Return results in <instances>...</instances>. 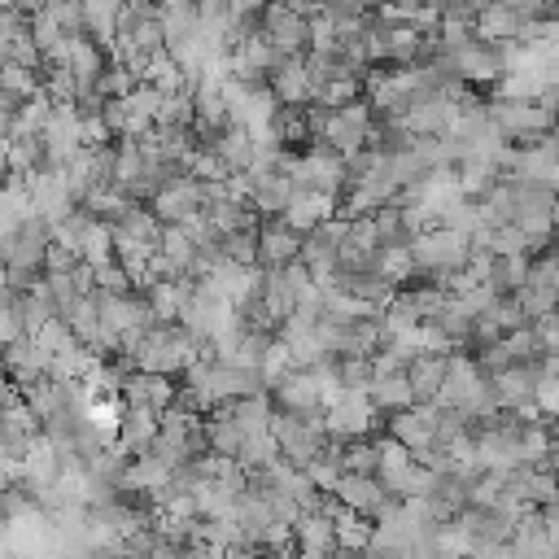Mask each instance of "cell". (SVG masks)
I'll use <instances>...</instances> for the list:
<instances>
[{
  "mask_svg": "<svg viewBox=\"0 0 559 559\" xmlns=\"http://www.w3.org/2000/svg\"><path fill=\"white\" fill-rule=\"evenodd\" d=\"M432 419H437L432 406H406V411L380 415V428H384V437L402 441L406 450H424V445H432Z\"/></svg>",
  "mask_w": 559,
  "mask_h": 559,
  "instance_id": "ba28073f",
  "label": "cell"
},
{
  "mask_svg": "<svg viewBox=\"0 0 559 559\" xmlns=\"http://www.w3.org/2000/svg\"><path fill=\"white\" fill-rule=\"evenodd\" d=\"M528 332H533V341H537L542 354H555V349H559V314H555V310H550V314H537V319L528 323Z\"/></svg>",
  "mask_w": 559,
  "mask_h": 559,
  "instance_id": "b9f144b4",
  "label": "cell"
},
{
  "mask_svg": "<svg viewBox=\"0 0 559 559\" xmlns=\"http://www.w3.org/2000/svg\"><path fill=\"white\" fill-rule=\"evenodd\" d=\"M218 253H223V262H231V266H258V240H253V231L218 236Z\"/></svg>",
  "mask_w": 559,
  "mask_h": 559,
  "instance_id": "d590c367",
  "label": "cell"
},
{
  "mask_svg": "<svg viewBox=\"0 0 559 559\" xmlns=\"http://www.w3.org/2000/svg\"><path fill=\"white\" fill-rule=\"evenodd\" d=\"M157 26H162V48L175 44V39H188L197 31V4L183 0V4H166L157 9Z\"/></svg>",
  "mask_w": 559,
  "mask_h": 559,
  "instance_id": "4316f807",
  "label": "cell"
},
{
  "mask_svg": "<svg viewBox=\"0 0 559 559\" xmlns=\"http://www.w3.org/2000/svg\"><path fill=\"white\" fill-rule=\"evenodd\" d=\"M450 61H454V74H459L463 87L489 92V87L502 79V61H498V48H493V44L467 39L463 48H450Z\"/></svg>",
  "mask_w": 559,
  "mask_h": 559,
  "instance_id": "6da1fadb",
  "label": "cell"
},
{
  "mask_svg": "<svg viewBox=\"0 0 559 559\" xmlns=\"http://www.w3.org/2000/svg\"><path fill=\"white\" fill-rule=\"evenodd\" d=\"M332 493H336V502L345 507V511H354V515H362V520H380V511L384 507H393L389 498H384V489L376 485V476H354V472H341L336 476V485H332Z\"/></svg>",
  "mask_w": 559,
  "mask_h": 559,
  "instance_id": "277c9868",
  "label": "cell"
},
{
  "mask_svg": "<svg viewBox=\"0 0 559 559\" xmlns=\"http://www.w3.org/2000/svg\"><path fill=\"white\" fill-rule=\"evenodd\" d=\"M354 4H358V9H367V13H371V9H380V4H384V0H354Z\"/></svg>",
  "mask_w": 559,
  "mask_h": 559,
  "instance_id": "816d5d0a",
  "label": "cell"
},
{
  "mask_svg": "<svg viewBox=\"0 0 559 559\" xmlns=\"http://www.w3.org/2000/svg\"><path fill=\"white\" fill-rule=\"evenodd\" d=\"M472 319H476V314H472V306H467L463 297L445 293V301H441V306H437V310H432V314H428L424 323H428V328H437V332H441V336H445V341H450V345L459 349V341L467 336Z\"/></svg>",
  "mask_w": 559,
  "mask_h": 559,
  "instance_id": "ac0fdd59",
  "label": "cell"
},
{
  "mask_svg": "<svg viewBox=\"0 0 559 559\" xmlns=\"http://www.w3.org/2000/svg\"><path fill=\"white\" fill-rule=\"evenodd\" d=\"M0 92H4V96H13L17 105H22V100H31V96L39 92V70H26V66L4 61V66H0Z\"/></svg>",
  "mask_w": 559,
  "mask_h": 559,
  "instance_id": "1f68e13d",
  "label": "cell"
},
{
  "mask_svg": "<svg viewBox=\"0 0 559 559\" xmlns=\"http://www.w3.org/2000/svg\"><path fill=\"white\" fill-rule=\"evenodd\" d=\"M253 240H258V271H280V266L297 262L301 236H297V231H288V227L280 223V214H275V218H258Z\"/></svg>",
  "mask_w": 559,
  "mask_h": 559,
  "instance_id": "3957f363",
  "label": "cell"
},
{
  "mask_svg": "<svg viewBox=\"0 0 559 559\" xmlns=\"http://www.w3.org/2000/svg\"><path fill=\"white\" fill-rule=\"evenodd\" d=\"M79 4H83V35L109 57L114 52V22H118L122 0H79Z\"/></svg>",
  "mask_w": 559,
  "mask_h": 559,
  "instance_id": "2e32d148",
  "label": "cell"
},
{
  "mask_svg": "<svg viewBox=\"0 0 559 559\" xmlns=\"http://www.w3.org/2000/svg\"><path fill=\"white\" fill-rule=\"evenodd\" d=\"M441 376H445V354H415L406 362V384H411L415 406H432L437 402Z\"/></svg>",
  "mask_w": 559,
  "mask_h": 559,
  "instance_id": "9a60e30c",
  "label": "cell"
},
{
  "mask_svg": "<svg viewBox=\"0 0 559 559\" xmlns=\"http://www.w3.org/2000/svg\"><path fill=\"white\" fill-rule=\"evenodd\" d=\"M520 22H524L520 13H511L498 0H489L485 9L472 13V39H480V44H507V39L520 35Z\"/></svg>",
  "mask_w": 559,
  "mask_h": 559,
  "instance_id": "4fadbf2b",
  "label": "cell"
},
{
  "mask_svg": "<svg viewBox=\"0 0 559 559\" xmlns=\"http://www.w3.org/2000/svg\"><path fill=\"white\" fill-rule=\"evenodd\" d=\"M336 214V201L332 197H323V192H310V188H293V197H288V205L280 210V223L288 227V231H297V236H306L310 227H319V223H328Z\"/></svg>",
  "mask_w": 559,
  "mask_h": 559,
  "instance_id": "52a82bcc",
  "label": "cell"
},
{
  "mask_svg": "<svg viewBox=\"0 0 559 559\" xmlns=\"http://www.w3.org/2000/svg\"><path fill=\"white\" fill-rule=\"evenodd\" d=\"M288 537H293L297 555H328V550H336L332 520H323V515H297L288 524Z\"/></svg>",
  "mask_w": 559,
  "mask_h": 559,
  "instance_id": "d6986e66",
  "label": "cell"
},
{
  "mask_svg": "<svg viewBox=\"0 0 559 559\" xmlns=\"http://www.w3.org/2000/svg\"><path fill=\"white\" fill-rule=\"evenodd\" d=\"M450 170H454L459 197H467V201H485V192L498 183V170H493L485 157H463V162H454Z\"/></svg>",
  "mask_w": 559,
  "mask_h": 559,
  "instance_id": "44dd1931",
  "label": "cell"
},
{
  "mask_svg": "<svg viewBox=\"0 0 559 559\" xmlns=\"http://www.w3.org/2000/svg\"><path fill=\"white\" fill-rule=\"evenodd\" d=\"M131 87H135V79H131V74H127L118 61H109V66L100 70V79H96V87H92V92H96L100 100H122Z\"/></svg>",
  "mask_w": 559,
  "mask_h": 559,
  "instance_id": "f35d334b",
  "label": "cell"
},
{
  "mask_svg": "<svg viewBox=\"0 0 559 559\" xmlns=\"http://www.w3.org/2000/svg\"><path fill=\"white\" fill-rule=\"evenodd\" d=\"M92 284H96L100 293H131V284H127V275H122V266H118V262L96 266V271H92Z\"/></svg>",
  "mask_w": 559,
  "mask_h": 559,
  "instance_id": "bcb514c9",
  "label": "cell"
},
{
  "mask_svg": "<svg viewBox=\"0 0 559 559\" xmlns=\"http://www.w3.org/2000/svg\"><path fill=\"white\" fill-rule=\"evenodd\" d=\"M31 341H35L39 349H48V354H66V349H74V345H79L61 319H48V323H44V328H39Z\"/></svg>",
  "mask_w": 559,
  "mask_h": 559,
  "instance_id": "ab89813d",
  "label": "cell"
},
{
  "mask_svg": "<svg viewBox=\"0 0 559 559\" xmlns=\"http://www.w3.org/2000/svg\"><path fill=\"white\" fill-rule=\"evenodd\" d=\"M328 559H371V555H367V550H345V546H336Z\"/></svg>",
  "mask_w": 559,
  "mask_h": 559,
  "instance_id": "f907efd6",
  "label": "cell"
},
{
  "mask_svg": "<svg viewBox=\"0 0 559 559\" xmlns=\"http://www.w3.org/2000/svg\"><path fill=\"white\" fill-rule=\"evenodd\" d=\"M524 275H528V258H493L489 262V275H485V288L493 297H515L524 288Z\"/></svg>",
  "mask_w": 559,
  "mask_h": 559,
  "instance_id": "cb8c5ba5",
  "label": "cell"
},
{
  "mask_svg": "<svg viewBox=\"0 0 559 559\" xmlns=\"http://www.w3.org/2000/svg\"><path fill=\"white\" fill-rule=\"evenodd\" d=\"M100 122H105L109 140L127 135V109H122V100H100Z\"/></svg>",
  "mask_w": 559,
  "mask_h": 559,
  "instance_id": "7dc6e473",
  "label": "cell"
},
{
  "mask_svg": "<svg viewBox=\"0 0 559 559\" xmlns=\"http://www.w3.org/2000/svg\"><path fill=\"white\" fill-rule=\"evenodd\" d=\"M144 389H148V406L162 415L166 406H175V393H179V384L170 380V376H148L144 371Z\"/></svg>",
  "mask_w": 559,
  "mask_h": 559,
  "instance_id": "7bdbcfd3",
  "label": "cell"
},
{
  "mask_svg": "<svg viewBox=\"0 0 559 559\" xmlns=\"http://www.w3.org/2000/svg\"><path fill=\"white\" fill-rule=\"evenodd\" d=\"M74 262H79V258H74L70 249H61V245H48V249H44V275H66Z\"/></svg>",
  "mask_w": 559,
  "mask_h": 559,
  "instance_id": "c3c4849f",
  "label": "cell"
},
{
  "mask_svg": "<svg viewBox=\"0 0 559 559\" xmlns=\"http://www.w3.org/2000/svg\"><path fill=\"white\" fill-rule=\"evenodd\" d=\"M227 411H231V424L240 428V437H253V432H266V419H271V397L266 393H253V397H236V402H227Z\"/></svg>",
  "mask_w": 559,
  "mask_h": 559,
  "instance_id": "484cf974",
  "label": "cell"
},
{
  "mask_svg": "<svg viewBox=\"0 0 559 559\" xmlns=\"http://www.w3.org/2000/svg\"><path fill=\"white\" fill-rule=\"evenodd\" d=\"M271 131L280 140V148H306L310 127H306V105H275Z\"/></svg>",
  "mask_w": 559,
  "mask_h": 559,
  "instance_id": "d4e9b609",
  "label": "cell"
},
{
  "mask_svg": "<svg viewBox=\"0 0 559 559\" xmlns=\"http://www.w3.org/2000/svg\"><path fill=\"white\" fill-rule=\"evenodd\" d=\"M266 92L275 96V105H310L306 57H280L275 70L266 74Z\"/></svg>",
  "mask_w": 559,
  "mask_h": 559,
  "instance_id": "7c38bea8",
  "label": "cell"
},
{
  "mask_svg": "<svg viewBox=\"0 0 559 559\" xmlns=\"http://www.w3.org/2000/svg\"><path fill=\"white\" fill-rule=\"evenodd\" d=\"M210 153L223 162V170H227V175H236V170H245V166L253 162V140H249V131H245V127H231V122H227V127L214 135Z\"/></svg>",
  "mask_w": 559,
  "mask_h": 559,
  "instance_id": "ffe728a7",
  "label": "cell"
},
{
  "mask_svg": "<svg viewBox=\"0 0 559 559\" xmlns=\"http://www.w3.org/2000/svg\"><path fill=\"white\" fill-rule=\"evenodd\" d=\"M555 35H559V22L555 17H528V22H520V44H555Z\"/></svg>",
  "mask_w": 559,
  "mask_h": 559,
  "instance_id": "ee69618b",
  "label": "cell"
},
{
  "mask_svg": "<svg viewBox=\"0 0 559 559\" xmlns=\"http://www.w3.org/2000/svg\"><path fill=\"white\" fill-rule=\"evenodd\" d=\"M367 402H371V411H376V415H393V411H406V406H415V397H411V384H406V371L371 380V384H367Z\"/></svg>",
  "mask_w": 559,
  "mask_h": 559,
  "instance_id": "7402d4cb",
  "label": "cell"
},
{
  "mask_svg": "<svg viewBox=\"0 0 559 559\" xmlns=\"http://www.w3.org/2000/svg\"><path fill=\"white\" fill-rule=\"evenodd\" d=\"M371 271L384 275L393 288H406L415 280V258H411L406 245H384V249L371 253Z\"/></svg>",
  "mask_w": 559,
  "mask_h": 559,
  "instance_id": "603a6c76",
  "label": "cell"
},
{
  "mask_svg": "<svg viewBox=\"0 0 559 559\" xmlns=\"http://www.w3.org/2000/svg\"><path fill=\"white\" fill-rule=\"evenodd\" d=\"M153 437H157V411H153V406H122V411H118L114 441H118V450H122L127 459L144 454Z\"/></svg>",
  "mask_w": 559,
  "mask_h": 559,
  "instance_id": "30bf717a",
  "label": "cell"
},
{
  "mask_svg": "<svg viewBox=\"0 0 559 559\" xmlns=\"http://www.w3.org/2000/svg\"><path fill=\"white\" fill-rule=\"evenodd\" d=\"M179 559H218V550L205 542H188V546H179Z\"/></svg>",
  "mask_w": 559,
  "mask_h": 559,
  "instance_id": "681fc988",
  "label": "cell"
},
{
  "mask_svg": "<svg viewBox=\"0 0 559 559\" xmlns=\"http://www.w3.org/2000/svg\"><path fill=\"white\" fill-rule=\"evenodd\" d=\"M332 288H341L345 297L367 301V306H389V297L397 293V288H393L384 275H376V271H345V275L332 280Z\"/></svg>",
  "mask_w": 559,
  "mask_h": 559,
  "instance_id": "e0dca14e",
  "label": "cell"
},
{
  "mask_svg": "<svg viewBox=\"0 0 559 559\" xmlns=\"http://www.w3.org/2000/svg\"><path fill=\"white\" fill-rule=\"evenodd\" d=\"M332 380L341 389H354V393H367L371 384V358H349V354H336V367H332Z\"/></svg>",
  "mask_w": 559,
  "mask_h": 559,
  "instance_id": "836d02e7",
  "label": "cell"
},
{
  "mask_svg": "<svg viewBox=\"0 0 559 559\" xmlns=\"http://www.w3.org/2000/svg\"><path fill=\"white\" fill-rule=\"evenodd\" d=\"M0 179H4V170H0Z\"/></svg>",
  "mask_w": 559,
  "mask_h": 559,
  "instance_id": "db71d44e",
  "label": "cell"
},
{
  "mask_svg": "<svg viewBox=\"0 0 559 559\" xmlns=\"http://www.w3.org/2000/svg\"><path fill=\"white\" fill-rule=\"evenodd\" d=\"M411 135H445L454 127V96L450 92H432L424 100H415L402 118H397Z\"/></svg>",
  "mask_w": 559,
  "mask_h": 559,
  "instance_id": "5b68a950",
  "label": "cell"
},
{
  "mask_svg": "<svg viewBox=\"0 0 559 559\" xmlns=\"http://www.w3.org/2000/svg\"><path fill=\"white\" fill-rule=\"evenodd\" d=\"M280 459L275 441L266 432H253V437H240V450H236V467L240 472H253V467H271Z\"/></svg>",
  "mask_w": 559,
  "mask_h": 559,
  "instance_id": "4dcf8cb0",
  "label": "cell"
},
{
  "mask_svg": "<svg viewBox=\"0 0 559 559\" xmlns=\"http://www.w3.org/2000/svg\"><path fill=\"white\" fill-rule=\"evenodd\" d=\"M489 122L498 127V135L511 144V140H520V135H528V131H555V114H542L533 100H493L489 96Z\"/></svg>",
  "mask_w": 559,
  "mask_h": 559,
  "instance_id": "7a4b0ae2",
  "label": "cell"
},
{
  "mask_svg": "<svg viewBox=\"0 0 559 559\" xmlns=\"http://www.w3.org/2000/svg\"><path fill=\"white\" fill-rule=\"evenodd\" d=\"M79 262L92 266V271L114 262V240H109V227H105V223L92 218V227L79 236Z\"/></svg>",
  "mask_w": 559,
  "mask_h": 559,
  "instance_id": "83f0119b",
  "label": "cell"
},
{
  "mask_svg": "<svg viewBox=\"0 0 559 559\" xmlns=\"http://www.w3.org/2000/svg\"><path fill=\"white\" fill-rule=\"evenodd\" d=\"M66 39H74V35H83V4L79 0H48L44 9H39Z\"/></svg>",
  "mask_w": 559,
  "mask_h": 559,
  "instance_id": "e575fe53",
  "label": "cell"
},
{
  "mask_svg": "<svg viewBox=\"0 0 559 559\" xmlns=\"http://www.w3.org/2000/svg\"><path fill=\"white\" fill-rule=\"evenodd\" d=\"M61 66L74 74V83H79V96H87L92 87H96V79H100V70L109 66V57L87 39V35H74V39H66V57H61ZM74 96V100H79Z\"/></svg>",
  "mask_w": 559,
  "mask_h": 559,
  "instance_id": "8fae6325",
  "label": "cell"
},
{
  "mask_svg": "<svg viewBox=\"0 0 559 559\" xmlns=\"http://www.w3.org/2000/svg\"><path fill=\"white\" fill-rule=\"evenodd\" d=\"M354 100H362V83H358V79H328V83L314 92V100H310V105L345 109V105H354Z\"/></svg>",
  "mask_w": 559,
  "mask_h": 559,
  "instance_id": "d6a6232c",
  "label": "cell"
},
{
  "mask_svg": "<svg viewBox=\"0 0 559 559\" xmlns=\"http://www.w3.org/2000/svg\"><path fill=\"white\" fill-rule=\"evenodd\" d=\"M533 406L555 419V411H559V376H542V380L533 384Z\"/></svg>",
  "mask_w": 559,
  "mask_h": 559,
  "instance_id": "f6af8a7d",
  "label": "cell"
},
{
  "mask_svg": "<svg viewBox=\"0 0 559 559\" xmlns=\"http://www.w3.org/2000/svg\"><path fill=\"white\" fill-rule=\"evenodd\" d=\"M258 301H262V310H266V319H271L275 328L293 314V306H297V284L288 280L284 266H280V271H262V280H258Z\"/></svg>",
  "mask_w": 559,
  "mask_h": 559,
  "instance_id": "5bb4252c",
  "label": "cell"
},
{
  "mask_svg": "<svg viewBox=\"0 0 559 559\" xmlns=\"http://www.w3.org/2000/svg\"><path fill=\"white\" fill-rule=\"evenodd\" d=\"M328 555H332V550H328ZM328 555H301V559H328Z\"/></svg>",
  "mask_w": 559,
  "mask_h": 559,
  "instance_id": "f5cc1de1",
  "label": "cell"
},
{
  "mask_svg": "<svg viewBox=\"0 0 559 559\" xmlns=\"http://www.w3.org/2000/svg\"><path fill=\"white\" fill-rule=\"evenodd\" d=\"M266 397H271V406L275 411H288V415H301V411H310V406H319V380L310 376V371H297V367H288L271 389H266Z\"/></svg>",
  "mask_w": 559,
  "mask_h": 559,
  "instance_id": "9c48e42d",
  "label": "cell"
},
{
  "mask_svg": "<svg viewBox=\"0 0 559 559\" xmlns=\"http://www.w3.org/2000/svg\"><path fill=\"white\" fill-rule=\"evenodd\" d=\"M201 205H197V179H188V175H179V179H170V183H162L153 197H148V214L162 223V227H170V223H183L188 214H197Z\"/></svg>",
  "mask_w": 559,
  "mask_h": 559,
  "instance_id": "8992f818",
  "label": "cell"
},
{
  "mask_svg": "<svg viewBox=\"0 0 559 559\" xmlns=\"http://www.w3.org/2000/svg\"><path fill=\"white\" fill-rule=\"evenodd\" d=\"M288 367H293V362H288V345H284L280 336H271L266 349H262V358H258V376H262V384L271 389Z\"/></svg>",
  "mask_w": 559,
  "mask_h": 559,
  "instance_id": "74e56055",
  "label": "cell"
},
{
  "mask_svg": "<svg viewBox=\"0 0 559 559\" xmlns=\"http://www.w3.org/2000/svg\"><path fill=\"white\" fill-rule=\"evenodd\" d=\"M157 253L179 271V275H188V266H192V240H188V231L179 227V223H170V227H162L157 231Z\"/></svg>",
  "mask_w": 559,
  "mask_h": 559,
  "instance_id": "f1b7e54d",
  "label": "cell"
},
{
  "mask_svg": "<svg viewBox=\"0 0 559 559\" xmlns=\"http://www.w3.org/2000/svg\"><path fill=\"white\" fill-rule=\"evenodd\" d=\"M341 472L376 476V445H371V437H358V441H345L341 445Z\"/></svg>",
  "mask_w": 559,
  "mask_h": 559,
  "instance_id": "8d00e7d4",
  "label": "cell"
},
{
  "mask_svg": "<svg viewBox=\"0 0 559 559\" xmlns=\"http://www.w3.org/2000/svg\"><path fill=\"white\" fill-rule=\"evenodd\" d=\"M22 476H31L35 485H48V480L61 476V472H57V450H52L44 437H35V441L26 445V454H22Z\"/></svg>",
  "mask_w": 559,
  "mask_h": 559,
  "instance_id": "f546056e",
  "label": "cell"
},
{
  "mask_svg": "<svg viewBox=\"0 0 559 559\" xmlns=\"http://www.w3.org/2000/svg\"><path fill=\"white\" fill-rule=\"evenodd\" d=\"M17 336H26V328H22V314H17L13 297H9V288H0V349H4V345H13Z\"/></svg>",
  "mask_w": 559,
  "mask_h": 559,
  "instance_id": "60d3db41",
  "label": "cell"
}]
</instances>
